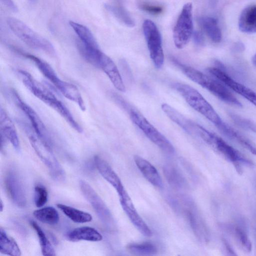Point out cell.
Wrapping results in <instances>:
<instances>
[{"label":"cell","mask_w":256,"mask_h":256,"mask_svg":"<svg viewBox=\"0 0 256 256\" xmlns=\"http://www.w3.org/2000/svg\"><path fill=\"white\" fill-rule=\"evenodd\" d=\"M193 40L194 43L198 46H202L204 44V38L202 34L198 31H194L192 33Z\"/></svg>","instance_id":"e575fe53"},{"label":"cell","mask_w":256,"mask_h":256,"mask_svg":"<svg viewBox=\"0 0 256 256\" xmlns=\"http://www.w3.org/2000/svg\"><path fill=\"white\" fill-rule=\"evenodd\" d=\"M66 238L71 242L87 240L98 242L102 239V235L95 228L90 226H82L70 231L66 235Z\"/></svg>","instance_id":"ffe728a7"},{"label":"cell","mask_w":256,"mask_h":256,"mask_svg":"<svg viewBox=\"0 0 256 256\" xmlns=\"http://www.w3.org/2000/svg\"><path fill=\"white\" fill-rule=\"evenodd\" d=\"M35 64L40 72L48 79L66 98L76 103L83 111L86 106L78 88L72 84L60 79L52 67L46 61L32 54L22 53Z\"/></svg>","instance_id":"277c9868"},{"label":"cell","mask_w":256,"mask_h":256,"mask_svg":"<svg viewBox=\"0 0 256 256\" xmlns=\"http://www.w3.org/2000/svg\"><path fill=\"white\" fill-rule=\"evenodd\" d=\"M2 2L13 12H16L18 8L13 0H0Z\"/></svg>","instance_id":"d590c367"},{"label":"cell","mask_w":256,"mask_h":256,"mask_svg":"<svg viewBox=\"0 0 256 256\" xmlns=\"http://www.w3.org/2000/svg\"><path fill=\"white\" fill-rule=\"evenodd\" d=\"M119 198L123 210L134 226L144 236H151V230L139 215L126 191L120 196Z\"/></svg>","instance_id":"9a60e30c"},{"label":"cell","mask_w":256,"mask_h":256,"mask_svg":"<svg viewBox=\"0 0 256 256\" xmlns=\"http://www.w3.org/2000/svg\"><path fill=\"white\" fill-rule=\"evenodd\" d=\"M161 107L162 111L172 121L189 134H194V122L186 118L177 110L166 104H163Z\"/></svg>","instance_id":"7402d4cb"},{"label":"cell","mask_w":256,"mask_h":256,"mask_svg":"<svg viewBox=\"0 0 256 256\" xmlns=\"http://www.w3.org/2000/svg\"><path fill=\"white\" fill-rule=\"evenodd\" d=\"M240 30L245 33H256V6H250L242 12L238 20Z\"/></svg>","instance_id":"44dd1931"},{"label":"cell","mask_w":256,"mask_h":256,"mask_svg":"<svg viewBox=\"0 0 256 256\" xmlns=\"http://www.w3.org/2000/svg\"><path fill=\"white\" fill-rule=\"evenodd\" d=\"M252 62L256 66V54L252 58Z\"/></svg>","instance_id":"ab89813d"},{"label":"cell","mask_w":256,"mask_h":256,"mask_svg":"<svg viewBox=\"0 0 256 256\" xmlns=\"http://www.w3.org/2000/svg\"><path fill=\"white\" fill-rule=\"evenodd\" d=\"M252 154L256 156V148L254 147L251 144L246 148Z\"/></svg>","instance_id":"f35d334b"},{"label":"cell","mask_w":256,"mask_h":256,"mask_svg":"<svg viewBox=\"0 0 256 256\" xmlns=\"http://www.w3.org/2000/svg\"><path fill=\"white\" fill-rule=\"evenodd\" d=\"M105 7L108 10L128 27L132 28L134 26V21L123 8L110 4H106Z\"/></svg>","instance_id":"4dcf8cb0"},{"label":"cell","mask_w":256,"mask_h":256,"mask_svg":"<svg viewBox=\"0 0 256 256\" xmlns=\"http://www.w3.org/2000/svg\"><path fill=\"white\" fill-rule=\"evenodd\" d=\"M194 124V134L198 136L224 159L232 163L238 172H242V166L252 164L250 160L222 138L196 122Z\"/></svg>","instance_id":"7a4b0ae2"},{"label":"cell","mask_w":256,"mask_h":256,"mask_svg":"<svg viewBox=\"0 0 256 256\" xmlns=\"http://www.w3.org/2000/svg\"><path fill=\"white\" fill-rule=\"evenodd\" d=\"M142 29L151 60L154 66L160 68L164 63V54L160 32L155 24L150 20L144 21Z\"/></svg>","instance_id":"30bf717a"},{"label":"cell","mask_w":256,"mask_h":256,"mask_svg":"<svg viewBox=\"0 0 256 256\" xmlns=\"http://www.w3.org/2000/svg\"><path fill=\"white\" fill-rule=\"evenodd\" d=\"M57 207L70 219L76 223H85L92 221V217L86 212L62 204Z\"/></svg>","instance_id":"d4e9b609"},{"label":"cell","mask_w":256,"mask_h":256,"mask_svg":"<svg viewBox=\"0 0 256 256\" xmlns=\"http://www.w3.org/2000/svg\"><path fill=\"white\" fill-rule=\"evenodd\" d=\"M176 172H177L175 171L173 168L170 167L166 168L164 171L166 176L168 180L170 181V182L178 184L180 180L179 176H180Z\"/></svg>","instance_id":"d6a6232c"},{"label":"cell","mask_w":256,"mask_h":256,"mask_svg":"<svg viewBox=\"0 0 256 256\" xmlns=\"http://www.w3.org/2000/svg\"><path fill=\"white\" fill-rule=\"evenodd\" d=\"M208 72L214 77L222 82L233 91L244 98L256 106V92L247 86L238 82L230 77L222 70L212 67Z\"/></svg>","instance_id":"5bb4252c"},{"label":"cell","mask_w":256,"mask_h":256,"mask_svg":"<svg viewBox=\"0 0 256 256\" xmlns=\"http://www.w3.org/2000/svg\"><path fill=\"white\" fill-rule=\"evenodd\" d=\"M30 142L36 153L48 168L52 178L62 181L65 178V173L54 155L50 144L38 136L33 130L28 132Z\"/></svg>","instance_id":"52a82bcc"},{"label":"cell","mask_w":256,"mask_h":256,"mask_svg":"<svg viewBox=\"0 0 256 256\" xmlns=\"http://www.w3.org/2000/svg\"><path fill=\"white\" fill-rule=\"evenodd\" d=\"M28 1L32 4H35L37 0H28Z\"/></svg>","instance_id":"60d3db41"},{"label":"cell","mask_w":256,"mask_h":256,"mask_svg":"<svg viewBox=\"0 0 256 256\" xmlns=\"http://www.w3.org/2000/svg\"><path fill=\"white\" fill-rule=\"evenodd\" d=\"M174 62L189 78L207 90L221 100L231 105L242 106L241 102L218 79L212 78L193 68L178 62L177 60Z\"/></svg>","instance_id":"3957f363"},{"label":"cell","mask_w":256,"mask_h":256,"mask_svg":"<svg viewBox=\"0 0 256 256\" xmlns=\"http://www.w3.org/2000/svg\"><path fill=\"white\" fill-rule=\"evenodd\" d=\"M33 214L39 221L50 225L58 224L60 220L58 212L56 208L52 206H46L35 210Z\"/></svg>","instance_id":"4316f807"},{"label":"cell","mask_w":256,"mask_h":256,"mask_svg":"<svg viewBox=\"0 0 256 256\" xmlns=\"http://www.w3.org/2000/svg\"><path fill=\"white\" fill-rule=\"evenodd\" d=\"M126 250L130 254L138 256H150L156 253L157 248L152 244L144 242L130 244L126 247Z\"/></svg>","instance_id":"f1b7e54d"},{"label":"cell","mask_w":256,"mask_h":256,"mask_svg":"<svg viewBox=\"0 0 256 256\" xmlns=\"http://www.w3.org/2000/svg\"><path fill=\"white\" fill-rule=\"evenodd\" d=\"M134 161L144 176L153 186L158 188L162 186V178L156 168L143 158L136 155Z\"/></svg>","instance_id":"d6986e66"},{"label":"cell","mask_w":256,"mask_h":256,"mask_svg":"<svg viewBox=\"0 0 256 256\" xmlns=\"http://www.w3.org/2000/svg\"><path fill=\"white\" fill-rule=\"evenodd\" d=\"M11 94L16 104L28 118L33 130L38 136L50 144L51 141L48 131L37 113L24 102L16 90H12Z\"/></svg>","instance_id":"7c38bea8"},{"label":"cell","mask_w":256,"mask_h":256,"mask_svg":"<svg viewBox=\"0 0 256 256\" xmlns=\"http://www.w3.org/2000/svg\"><path fill=\"white\" fill-rule=\"evenodd\" d=\"M0 136L5 138L12 145L16 151H20L18 136L15 126L5 110L0 108Z\"/></svg>","instance_id":"ac0fdd59"},{"label":"cell","mask_w":256,"mask_h":256,"mask_svg":"<svg viewBox=\"0 0 256 256\" xmlns=\"http://www.w3.org/2000/svg\"><path fill=\"white\" fill-rule=\"evenodd\" d=\"M130 116L132 122L145 136L164 152L172 154L174 148L170 142L138 112L131 110Z\"/></svg>","instance_id":"ba28073f"},{"label":"cell","mask_w":256,"mask_h":256,"mask_svg":"<svg viewBox=\"0 0 256 256\" xmlns=\"http://www.w3.org/2000/svg\"><path fill=\"white\" fill-rule=\"evenodd\" d=\"M69 24L83 44L93 48H99L96 38L87 27L73 21H70Z\"/></svg>","instance_id":"484cf974"},{"label":"cell","mask_w":256,"mask_h":256,"mask_svg":"<svg viewBox=\"0 0 256 256\" xmlns=\"http://www.w3.org/2000/svg\"><path fill=\"white\" fill-rule=\"evenodd\" d=\"M140 8L142 10L152 14H160L162 11V8L158 6L142 4Z\"/></svg>","instance_id":"836d02e7"},{"label":"cell","mask_w":256,"mask_h":256,"mask_svg":"<svg viewBox=\"0 0 256 256\" xmlns=\"http://www.w3.org/2000/svg\"><path fill=\"white\" fill-rule=\"evenodd\" d=\"M172 87L194 110L202 114L219 128L224 122L211 104L195 88L191 86L176 82Z\"/></svg>","instance_id":"5b68a950"},{"label":"cell","mask_w":256,"mask_h":256,"mask_svg":"<svg viewBox=\"0 0 256 256\" xmlns=\"http://www.w3.org/2000/svg\"><path fill=\"white\" fill-rule=\"evenodd\" d=\"M17 74L26 88L36 97L58 113L75 130L82 132V127L69 110L52 91L36 81L26 70H18Z\"/></svg>","instance_id":"6da1fadb"},{"label":"cell","mask_w":256,"mask_h":256,"mask_svg":"<svg viewBox=\"0 0 256 256\" xmlns=\"http://www.w3.org/2000/svg\"><path fill=\"white\" fill-rule=\"evenodd\" d=\"M0 252L12 256L21 255L20 250L16 242L12 238L8 236L2 228L0 231Z\"/></svg>","instance_id":"cb8c5ba5"},{"label":"cell","mask_w":256,"mask_h":256,"mask_svg":"<svg viewBox=\"0 0 256 256\" xmlns=\"http://www.w3.org/2000/svg\"><path fill=\"white\" fill-rule=\"evenodd\" d=\"M232 234L240 247L246 252L252 250V244L245 230L239 225H235L232 228Z\"/></svg>","instance_id":"f546056e"},{"label":"cell","mask_w":256,"mask_h":256,"mask_svg":"<svg viewBox=\"0 0 256 256\" xmlns=\"http://www.w3.org/2000/svg\"><path fill=\"white\" fill-rule=\"evenodd\" d=\"M30 224L36 232L40 245L42 254L45 256H56L55 250L52 244L48 239L42 228L36 222L32 220H30Z\"/></svg>","instance_id":"83f0119b"},{"label":"cell","mask_w":256,"mask_h":256,"mask_svg":"<svg viewBox=\"0 0 256 256\" xmlns=\"http://www.w3.org/2000/svg\"><path fill=\"white\" fill-rule=\"evenodd\" d=\"M241 124L247 127L256 134V124L247 120H240L239 122Z\"/></svg>","instance_id":"8d00e7d4"},{"label":"cell","mask_w":256,"mask_h":256,"mask_svg":"<svg viewBox=\"0 0 256 256\" xmlns=\"http://www.w3.org/2000/svg\"><path fill=\"white\" fill-rule=\"evenodd\" d=\"M200 25L209 38L214 42H220L222 34L217 20L212 17L204 16L198 20Z\"/></svg>","instance_id":"603a6c76"},{"label":"cell","mask_w":256,"mask_h":256,"mask_svg":"<svg viewBox=\"0 0 256 256\" xmlns=\"http://www.w3.org/2000/svg\"><path fill=\"white\" fill-rule=\"evenodd\" d=\"M7 23L14 34L30 47L52 56L56 54L54 47L48 40L34 31L22 21L14 18H8Z\"/></svg>","instance_id":"8992f818"},{"label":"cell","mask_w":256,"mask_h":256,"mask_svg":"<svg viewBox=\"0 0 256 256\" xmlns=\"http://www.w3.org/2000/svg\"><path fill=\"white\" fill-rule=\"evenodd\" d=\"M193 32L192 4L188 2L183 6L174 27L173 39L175 46L179 49L184 48Z\"/></svg>","instance_id":"9c48e42d"},{"label":"cell","mask_w":256,"mask_h":256,"mask_svg":"<svg viewBox=\"0 0 256 256\" xmlns=\"http://www.w3.org/2000/svg\"><path fill=\"white\" fill-rule=\"evenodd\" d=\"M224 244L225 247V248L228 252H229L230 254V255H236V254L234 253V252L232 250V248H231L228 242L226 240H224Z\"/></svg>","instance_id":"74e56055"},{"label":"cell","mask_w":256,"mask_h":256,"mask_svg":"<svg viewBox=\"0 0 256 256\" xmlns=\"http://www.w3.org/2000/svg\"><path fill=\"white\" fill-rule=\"evenodd\" d=\"M4 185L8 194L13 202L18 207L26 204L24 188L19 174L14 170H10L6 174Z\"/></svg>","instance_id":"4fadbf2b"},{"label":"cell","mask_w":256,"mask_h":256,"mask_svg":"<svg viewBox=\"0 0 256 256\" xmlns=\"http://www.w3.org/2000/svg\"><path fill=\"white\" fill-rule=\"evenodd\" d=\"M98 68L107 75L114 86L119 91L124 92L125 86L119 71L112 60L102 52L98 64Z\"/></svg>","instance_id":"e0dca14e"},{"label":"cell","mask_w":256,"mask_h":256,"mask_svg":"<svg viewBox=\"0 0 256 256\" xmlns=\"http://www.w3.org/2000/svg\"><path fill=\"white\" fill-rule=\"evenodd\" d=\"M94 162L100 174L114 188L118 196L126 191L118 175L106 161L100 156H96Z\"/></svg>","instance_id":"2e32d148"},{"label":"cell","mask_w":256,"mask_h":256,"mask_svg":"<svg viewBox=\"0 0 256 256\" xmlns=\"http://www.w3.org/2000/svg\"><path fill=\"white\" fill-rule=\"evenodd\" d=\"M3 203H2V200H0V212H2V210H3Z\"/></svg>","instance_id":"b9f144b4"},{"label":"cell","mask_w":256,"mask_h":256,"mask_svg":"<svg viewBox=\"0 0 256 256\" xmlns=\"http://www.w3.org/2000/svg\"><path fill=\"white\" fill-rule=\"evenodd\" d=\"M80 189L84 198L93 208L102 222L109 228L114 226L112 216L104 201L86 181H80Z\"/></svg>","instance_id":"8fae6325"},{"label":"cell","mask_w":256,"mask_h":256,"mask_svg":"<svg viewBox=\"0 0 256 256\" xmlns=\"http://www.w3.org/2000/svg\"><path fill=\"white\" fill-rule=\"evenodd\" d=\"M34 202L38 208L44 206L48 199V192L46 189L42 185H36L34 187Z\"/></svg>","instance_id":"1f68e13d"}]
</instances>
